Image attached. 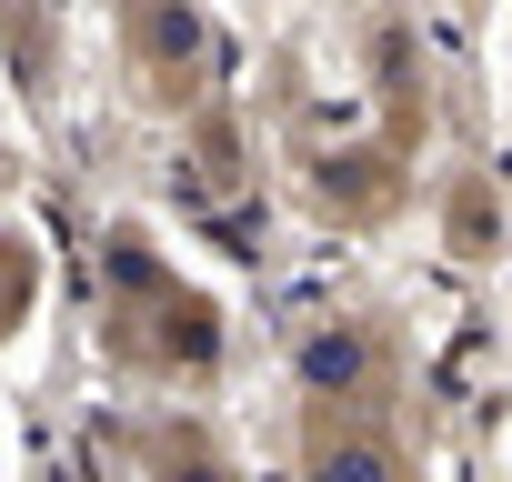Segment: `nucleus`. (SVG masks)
Instances as JSON below:
<instances>
[{
    "mask_svg": "<svg viewBox=\"0 0 512 482\" xmlns=\"http://www.w3.org/2000/svg\"><path fill=\"white\" fill-rule=\"evenodd\" d=\"M362 372H372V352H362L352 332H322V342L302 352V382H312V392H352Z\"/></svg>",
    "mask_w": 512,
    "mask_h": 482,
    "instance_id": "f257e3e1",
    "label": "nucleus"
},
{
    "mask_svg": "<svg viewBox=\"0 0 512 482\" xmlns=\"http://www.w3.org/2000/svg\"><path fill=\"white\" fill-rule=\"evenodd\" d=\"M312 482H392V452H382V442H332V452L312 462Z\"/></svg>",
    "mask_w": 512,
    "mask_h": 482,
    "instance_id": "f03ea898",
    "label": "nucleus"
},
{
    "mask_svg": "<svg viewBox=\"0 0 512 482\" xmlns=\"http://www.w3.org/2000/svg\"><path fill=\"white\" fill-rule=\"evenodd\" d=\"M191 482H211V472H191Z\"/></svg>",
    "mask_w": 512,
    "mask_h": 482,
    "instance_id": "7ed1b4c3",
    "label": "nucleus"
}]
</instances>
